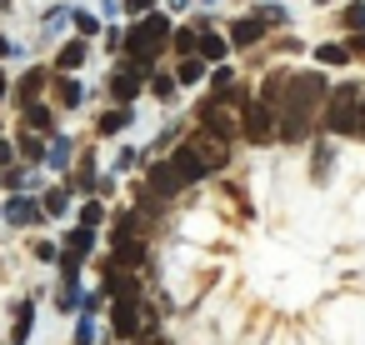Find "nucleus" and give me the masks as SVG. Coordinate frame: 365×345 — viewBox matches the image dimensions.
Segmentation results:
<instances>
[{
  "label": "nucleus",
  "mask_w": 365,
  "mask_h": 345,
  "mask_svg": "<svg viewBox=\"0 0 365 345\" xmlns=\"http://www.w3.org/2000/svg\"><path fill=\"white\" fill-rule=\"evenodd\" d=\"M320 96H325V76H315V71H300V76L285 81V101H280V110H285L280 135H285V140H305Z\"/></svg>",
  "instance_id": "obj_1"
},
{
  "label": "nucleus",
  "mask_w": 365,
  "mask_h": 345,
  "mask_svg": "<svg viewBox=\"0 0 365 345\" xmlns=\"http://www.w3.org/2000/svg\"><path fill=\"white\" fill-rule=\"evenodd\" d=\"M165 31H170V21H165V16H150V11H145V16H140V26H135V31L125 36V56H130L135 66H145V61H150V56H155V51L165 46Z\"/></svg>",
  "instance_id": "obj_2"
},
{
  "label": "nucleus",
  "mask_w": 365,
  "mask_h": 345,
  "mask_svg": "<svg viewBox=\"0 0 365 345\" xmlns=\"http://www.w3.org/2000/svg\"><path fill=\"white\" fill-rule=\"evenodd\" d=\"M325 125H330L335 135H355V130H365V110H360V91H355V86H340V91L330 96V115H325Z\"/></svg>",
  "instance_id": "obj_3"
},
{
  "label": "nucleus",
  "mask_w": 365,
  "mask_h": 345,
  "mask_svg": "<svg viewBox=\"0 0 365 345\" xmlns=\"http://www.w3.org/2000/svg\"><path fill=\"white\" fill-rule=\"evenodd\" d=\"M240 130H245V140L265 145V140L275 135V125H270V105H265V101H250V105L240 110Z\"/></svg>",
  "instance_id": "obj_4"
},
{
  "label": "nucleus",
  "mask_w": 365,
  "mask_h": 345,
  "mask_svg": "<svg viewBox=\"0 0 365 345\" xmlns=\"http://www.w3.org/2000/svg\"><path fill=\"white\" fill-rule=\"evenodd\" d=\"M185 145L195 150V160L205 165V175H210V170H220V165L230 160V155H225V140H215V135H190Z\"/></svg>",
  "instance_id": "obj_5"
},
{
  "label": "nucleus",
  "mask_w": 365,
  "mask_h": 345,
  "mask_svg": "<svg viewBox=\"0 0 365 345\" xmlns=\"http://www.w3.org/2000/svg\"><path fill=\"white\" fill-rule=\"evenodd\" d=\"M200 125H205V135H215V140H230V135H235V120H230V115H225L215 101L200 110Z\"/></svg>",
  "instance_id": "obj_6"
},
{
  "label": "nucleus",
  "mask_w": 365,
  "mask_h": 345,
  "mask_svg": "<svg viewBox=\"0 0 365 345\" xmlns=\"http://www.w3.org/2000/svg\"><path fill=\"white\" fill-rule=\"evenodd\" d=\"M180 185H185V180H180L175 165H155V170H150V190H155V200H170Z\"/></svg>",
  "instance_id": "obj_7"
},
{
  "label": "nucleus",
  "mask_w": 365,
  "mask_h": 345,
  "mask_svg": "<svg viewBox=\"0 0 365 345\" xmlns=\"http://www.w3.org/2000/svg\"><path fill=\"white\" fill-rule=\"evenodd\" d=\"M110 325H115V335H135V330H140L135 300H115V310H110Z\"/></svg>",
  "instance_id": "obj_8"
},
{
  "label": "nucleus",
  "mask_w": 365,
  "mask_h": 345,
  "mask_svg": "<svg viewBox=\"0 0 365 345\" xmlns=\"http://www.w3.org/2000/svg\"><path fill=\"white\" fill-rule=\"evenodd\" d=\"M170 165H175V170H180V180H200V175H205V165H200V160H195V150H190V145H180V150H175V160H170Z\"/></svg>",
  "instance_id": "obj_9"
},
{
  "label": "nucleus",
  "mask_w": 365,
  "mask_h": 345,
  "mask_svg": "<svg viewBox=\"0 0 365 345\" xmlns=\"http://www.w3.org/2000/svg\"><path fill=\"white\" fill-rule=\"evenodd\" d=\"M106 290H110L115 300H135V280H130L120 265H110V275H106Z\"/></svg>",
  "instance_id": "obj_10"
},
{
  "label": "nucleus",
  "mask_w": 365,
  "mask_h": 345,
  "mask_svg": "<svg viewBox=\"0 0 365 345\" xmlns=\"http://www.w3.org/2000/svg\"><path fill=\"white\" fill-rule=\"evenodd\" d=\"M110 91H115L120 101H135V96H140V76H135V71H120V76L110 81Z\"/></svg>",
  "instance_id": "obj_11"
},
{
  "label": "nucleus",
  "mask_w": 365,
  "mask_h": 345,
  "mask_svg": "<svg viewBox=\"0 0 365 345\" xmlns=\"http://www.w3.org/2000/svg\"><path fill=\"white\" fill-rule=\"evenodd\" d=\"M195 51H200V61H220V56H225V41H220L215 31H200V46H195Z\"/></svg>",
  "instance_id": "obj_12"
},
{
  "label": "nucleus",
  "mask_w": 365,
  "mask_h": 345,
  "mask_svg": "<svg viewBox=\"0 0 365 345\" xmlns=\"http://www.w3.org/2000/svg\"><path fill=\"white\" fill-rule=\"evenodd\" d=\"M200 76H205V61H200V56H185V61H180V76H175V81H180V86H195Z\"/></svg>",
  "instance_id": "obj_13"
},
{
  "label": "nucleus",
  "mask_w": 365,
  "mask_h": 345,
  "mask_svg": "<svg viewBox=\"0 0 365 345\" xmlns=\"http://www.w3.org/2000/svg\"><path fill=\"white\" fill-rule=\"evenodd\" d=\"M260 26H265L260 16H255V21H240V26H235V46H255V41H260Z\"/></svg>",
  "instance_id": "obj_14"
},
{
  "label": "nucleus",
  "mask_w": 365,
  "mask_h": 345,
  "mask_svg": "<svg viewBox=\"0 0 365 345\" xmlns=\"http://www.w3.org/2000/svg\"><path fill=\"white\" fill-rule=\"evenodd\" d=\"M315 61H320V66H345V61H350V51H345V46H320V51H315Z\"/></svg>",
  "instance_id": "obj_15"
},
{
  "label": "nucleus",
  "mask_w": 365,
  "mask_h": 345,
  "mask_svg": "<svg viewBox=\"0 0 365 345\" xmlns=\"http://www.w3.org/2000/svg\"><path fill=\"white\" fill-rule=\"evenodd\" d=\"M81 61H86V46H81V41H71V46L61 51V61H56V66H61V71H71V66H81Z\"/></svg>",
  "instance_id": "obj_16"
},
{
  "label": "nucleus",
  "mask_w": 365,
  "mask_h": 345,
  "mask_svg": "<svg viewBox=\"0 0 365 345\" xmlns=\"http://www.w3.org/2000/svg\"><path fill=\"white\" fill-rule=\"evenodd\" d=\"M41 91H46V76H36V71H31V76L21 81V101H36Z\"/></svg>",
  "instance_id": "obj_17"
},
{
  "label": "nucleus",
  "mask_w": 365,
  "mask_h": 345,
  "mask_svg": "<svg viewBox=\"0 0 365 345\" xmlns=\"http://www.w3.org/2000/svg\"><path fill=\"white\" fill-rule=\"evenodd\" d=\"M195 46H200V31H175V51L180 56H190Z\"/></svg>",
  "instance_id": "obj_18"
},
{
  "label": "nucleus",
  "mask_w": 365,
  "mask_h": 345,
  "mask_svg": "<svg viewBox=\"0 0 365 345\" xmlns=\"http://www.w3.org/2000/svg\"><path fill=\"white\" fill-rule=\"evenodd\" d=\"M26 125H31V130H51V110L31 105V110H26Z\"/></svg>",
  "instance_id": "obj_19"
},
{
  "label": "nucleus",
  "mask_w": 365,
  "mask_h": 345,
  "mask_svg": "<svg viewBox=\"0 0 365 345\" xmlns=\"http://www.w3.org/2000/svg\"><path fill=\"white\" fill-rule=\"evenodd\" d=\"M125 120H130V110H110V115H106V120H101V130H120V125H125Z\"/></svg>",
  "instance_id": "obj_20"
},
{
  "label": "nucleus",
  "mask_w": 365,
  "mask_h": 345,
  "mask_svg": "<svg viewBox=\"0 0 365 345\" xmlns=\"http://www.w3.org/2000/svg\"><path fill=\"white\" fill-rule=\"evenodd\" d=\"M46 210L61 215V210H66V190H51V195H46Z\"/></svg>",
  "instance_id": "obj_21"
},
{
  "label": "nucleus",
  "mask_w": 365,
  "mask_h": 345,
  "mask_svg": "<svg viewBox=\"0 0 365 345\" xmlns=\"http://www.w3.org/2000/svg\"><path fill=\"white\" fill-rule=\"evenodd\" d=\"M61 101L71 105V101H81V86H71V81H61Z\"/></svg>",
  "instance_id": "obj_22"
},
{
  "label": "nucleus",
  "mask_w": 365,
  "mask_h": 345,
  "mask_svg": "<svg viewBox=\"0 0 365 345\" xmlns=\"http://www.w3.org/2000/svg\"><path fill=\"white\" fill-rule=\"evenodd\" d=\"M125 6H130V11H140V16H145V11H150V0H125Z\"/></svg>",
  "instance_id": "obj_23"
},
{
  "label": "nucleus",
  "mask_w": 365,
  "mask_h": 345,
  "mask_svg": "<svg viewBox=\"0 0 365 345\" xmlns=\"http://www.w3.org/2000/svg\"><path fill=\"white\" fill-rule=\"evenodd\" d=\"M6 160H11V145H6V140H0V165H6Z\"/></svg>",
  "instance_id": "obj_24"
},
{
  "label": "nucleus",
  "mask_w": 365,
  "mask_h": 345,
  "mask_svg": "<svg viewBox=\"0 0 365 345\" xmlns=\"http://www.w3.org/2000/svg\"><path fill=\"white\" fill-rule=\"evenodd\" d=\"M0 96H6V76H0Z\"/></svg>",
  "instance_id": "obj_25"
},
{
  "label": "nucleus",
  "mask_w": 365,
  "mask_h": 345,
  "mask_svg": "<svg viewBox=\"0 0 365 345\" xmlns=\"http://www.w3.org/2000/svg\"><path fill=\"white\" fill-rule=\"evenodd\" d=\"M0 56H6V41H0Z\"/></svg>",
  "instance_id": "obj_26"
}]
</instances>
